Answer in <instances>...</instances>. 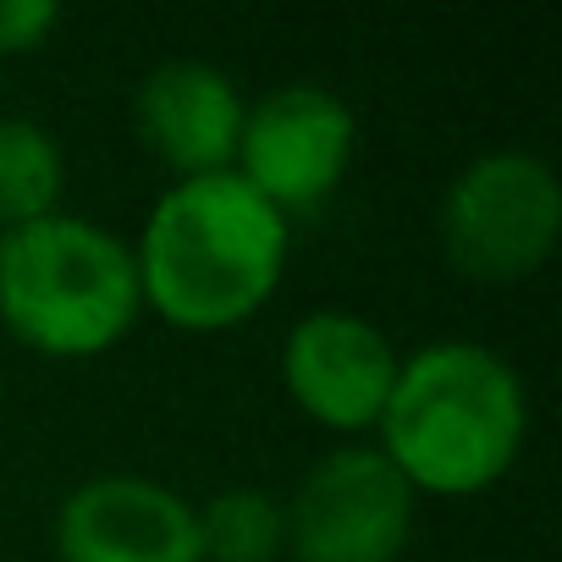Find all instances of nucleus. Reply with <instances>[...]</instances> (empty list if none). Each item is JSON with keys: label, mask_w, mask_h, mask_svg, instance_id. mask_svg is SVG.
Segmentation results:
<instances>
[{"label": "nucleus", "mask_w": 562, "mask_h": 562, "mask_svg": "<svg viewBox=\"0 0 562 562\" xmlns=\"http://www.w3.org/2000/svg\"><path fill=\"white\" fill-rule=\"evenodd\" d=\"M414 491L381 447H331L293 491L288 557L293 562H397L414 535Z\"/></svg>", "instance_id": "39448f33"}, {"label": "nucleus", "mask_w": 562, "mask_h": 562, "mask_svg": "<svg viewBox=\"0 0 562 562\" xmlns=\"http://www.w3.org/2000/svg\"><path fill=\"white\" fill-rule=\"evenodd\" d=\"M67 155L34 116H0V232L61 210Z\"/></svg>", "instance_id": "9d476101"}, {"label": "nucleus", "mask_w": 562, "mask_h": 562, "mask_svg": "<svg viewBox=\"0 0 562 562\" xmlns=\"http://www.w3.org/2000/svg\"><path fill=\"white\" fill-rule=\"evenodd\" d=\"M359 122L342 94L321 83H281L243 111L232 171L281 215L321 210L353 166Z\"/></svg>", "instance_id": "423d86ee"}, {"label": "nucleus", "mask_w": 562, "mask_h": 562, "mask_svg": "<svg viewBox=\"0 0 562 562\" xmlns=\"http://www.w3.org/2000/svg\"><path fill=\"white\" fill-rule=\"evenodd\" d=\"M288 248L293 221L237 171L182 177L155 199L133 243L144 310L193 337L232 331L276 299Z\"/></svg>", "instance_id": "f257e3e1"}, {"label": "nucleus", "mask_w": 562, "mask_h": 562, "mask_svg": "<svg viewBox=\"0 0 562 562\" xmlns=\"http://www.w3.org/2000/svg\"><path fill=\"white\" fill-rule=\"evenodd\" d=\"M199 513L204 562H276L288 557V507L259 485H226Z\"/></svg>", "instance_id": "9b49d317"}, {"label": "nucleus", "mask_w": 562, "mask_h": 562, "mask_svg": "<svg viewBox=\"0 0 562 562\" xmlns=\"http://www.w3.org/2000/svg\"><path fill=\"white\" fill-rule=\"evenodd\" d=\"M397 364L403 353L392 337L353 310H315L281 342V386L337 436H364L381 425Z\"/></svg>", "instance_id": "0eeeda50"}, {"label": "nucleus", "mask_w": 562, "mask_h": 562, "mask_svg": "<svg viewBox=\"0 0 562 562\" xmlns=\"http://www.w3.org/2000/svg\"><path fill=\"white\" fill-rule=\"evenodd\" d=\"M61 29L56 0H0V56H29Z\"/></svg>", "instance_id": "f8f14e48"}, {"label": "nucleus", "mask_w": 562, "mask_h": 562, "mask_svg": "<svg viewBox=\"0 0 562 562\" xmlns=\"http://www.w3.org/2000/svg\"><path fill=\"white\" fill-rule=\"evenodd\" d=\"M61 562H204L199 513L149 474H94L56 513Z\"/></svg>", "instance_id": "6e6552de"}, {"label": "nucleus", "mask_w": 562, "mask_h": 562, "mask_svg": "<svg viewBox=\"0 0 562 562\" xmlns=\"http://www.w3.org/2000/svg\"><path fill=\"white\" fill-rule=\"evenodd\" d=\"M243 111H248V100L210 61H166L133 94V127H138L144 149L177 171V182L232 171L237 138H243Z\"/></svg>", "instance_id": "1a4fd4ad"}, {"label": "nucleus", "mask_w": 562, "mask_h": 562, "mask_svg": "<svg viewBox=\"0 0 562 562\" xmlns=\"http://www.w3.org/2000/svg\"><path fill=\"white\" fill-rule=\"evenodd\" d=\"M144 315L133 243L89 215L0 232V326L45 359H100Z\"/></svg>", "instance_id": "7ed1b4c3"}, {"label": "nucleus", "mask_w": 562, "mask_h": 562, "mask_svg": "<svg viewBox=\"0 0 562 562\" xmlns=\"http://www.w3.org/2000/svg\"><path fill=\"white\" fill-rule=\"evenodd\" d=\"M562 237V182L529 149L469 160L441 199V248L474 281L535 276Z\"/></svg>", "instance_id": "20e7f679"}, {"label": "nucleus", "mask_w": 562, "mask_h": 562, "mask_svg": "<svg viewBox=\"0 0 562 562\" xmlns=\"http://www.w3.org/2000/svg\"><path fill=\"white\" fill-rule=\"evenodd\" d=\"M529 397L518 370L485 342H425L397 364L375 447L414 496H480L524 452Z\"/></svg>", "instance_id": "f03ea898"}]
</instances>
